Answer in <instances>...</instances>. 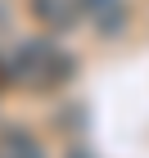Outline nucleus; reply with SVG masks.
Returning <instances> with one entry per match:
<instances>
[{
	"instance_id": "1",
	"label": "nucleus",
	"mask_w": 149,
	"mask_h": 158,
	"mask_svg": "<svg viewBox=\"0 0 149 158\" xmlns=\"http://www.w3.org/2000/svg\"><path fill=\"white\" fill-rule=\"evenodd\" d=\"M9 86H23L27 95H54L77 77V59L54 36H27L5 54Z\"/></svg>"
},
{
	"instance_id": "2",
	"label": "nucleus",
	"mask_w": 149,
	"mask_h": 158,
	"mask_svg": "<svg viewBox=\"0 0 149 158\" xmlns=\"http://www.w3.org/2000/svg\"><path fill=\"white\" fill-rule=\"evenodd\" d=\"M27 9L45 32H72L81 23V0H27Z\"/></svg>"
},
{
	"instance_id": "3",
	"label": "nucleus",
	"mask_w": 149,
	"mask_h": 158,
	"mask_svg": "<svg viewBox=\"0 0 149 158\" xmlns=\"http://www.w3.org/2000/svg\"><path fill=\"white\" fill-rule=\"evenodd\" d=\"M81 18L99 36H118L126 32V0H81Z\"/></svg>"
},
{
	"instance_id": "4",
	"label": "nucleus",
	"mask_w": 149,
	"mask_h": 158,
	"mask_svg": "<svg viewBox=\"0 0 149 158\" xmlns=\"http://www.w3.org/2000/svg\"><path fill=\"white\" fill-rule=\"evenodd\" d=\"M0 158H45V145L27 127L9 122V127H0Z\"/></svg>"
},
{
	"instance_id": "5",
	"label": "nucleus",
	"mask_w": 149,
	"mask_h": 158,
	"mask_svg": "<svg viewBox=\"0 0 149 158\" xmlns=\"http://www.w3.org/2000/svg\"><path fill=\"white\" fill-rule=\"evenodd\" d=\"M63 158H95V154H90L86 145H72V149H68V154H63Z\"/></svg>"
},
{
	"instance_id": "6",
	"label": "nucleus",
	"mask_w": 149,
	"mask_h": 158,
	"mask_svg": "<svg viewBox=\"0 0 149 158\" xmlns=\"http://www.w3.org/2000/svg\"><path fill=\"white\" fill-rule=\"evenodd\" d=\"M9 86V68H5V59H0V90Z\"/></svg>"
},
{
	"instance_id": "7",
	"label": "nucleus",
	"mask_w": 149,
	"mask_h": 158,
	"mask_svg": "<svg viewBox=\"0 0 149 158\" xmlns=\"http://www.w3.org/2000/svg\"><path fill=\"white\" fill-rule=\"evenodd\" d=\"M0 27H5V9H0Z\"/></svg>"
}]
</instances>
